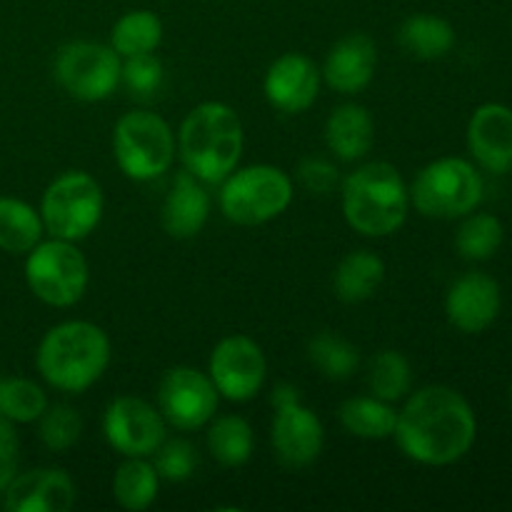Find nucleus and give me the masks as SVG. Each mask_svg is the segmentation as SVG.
<instances>
[{"label": "nucleus", "mask_w": 512, "mask_h": 512, "mask_svg": "<svg viewBox=\"0 0 512 512\" xmlns=\"http://www.w3.org/2000/svg\"><path fill=\"white\" fill-rule=\"evenodd\" d=\"M393 435L405 458L443 468L470 453L478 435V420L458 390L428 385L410 395L403 410H398Z\"/></svg>", "instance_id": "nucleus-1"}, {"label": "nucleus", "mask_w": 512, "mask_h": 512, "mask_svg": "<svg viewBox=\"0 0 512 512\" xmlns=\"http://www.w3.org/2000/svg\"><path fill=\"white\" fill-rule=\"evenodd\" d=\"M35 365L50 388L78 395L98 383L110 365V340L88 320H65L43 335Z\"/></svg>", "instance_id": "nucleus-2"}, {"label": "nucleus", "mask_w": 512, "mask_h": 512, "mask_svg": "<svg viewBox=\"0 0 512 512\" xmlns=\"http://www.w3.org/2000/svg\"><path fill=\"white\" fill-rule=\"evenodd\" d=\"M245 135L238 113L225 103H200L180 125L178 153L200 183L218 185L238 168Z\"/></svg>", "instance_id": "nucleus-3"}, {"label": "nucleus", "mask_w": 512, "mask_h": 512, "mask_svg": "<svg viewBox=\"0 0 512 512\" xmlns=\"http://www.w3.org/2000/svg\"><path fill=\"white\" fill-rule=\"evenodd\" d=\"M410 210V190L390 163H365L345 178L343 215L355 233L385 238L403 228Z\"/></svg>", "instance_id": "nucleus-4"}, {"label": "nucleus", "mask_w": 512, "mask_h": 512, "mask_svg": "<svg viewBox=\"0 0 512 512\" xmlns=\"http://www.w3.org/2000/svg\"><path fill=\"white\" fill-rule=\"evenodd\" d=\"M483 175L465 158H440L425 165L410 188V205L438 220L465 218L483 200Z\"/></svg>", "instance_id": "nucleus-5"}, {"label": "nucleus", "mask_w": 512, "mask_h": 512, "mask_svg": "<svg viewBox=\"0 0 512 512\" xmlns=\"http://www.w3.org/2000/svg\"><path fill=\"white\" fill-rule=\"evenodd\" d=\"M115 163L125 178L148 183L168 173L175 160V138L170 125L148 110H130L113 130Z\"/></svg>", "instance_id": "nucleus-6"}, {"label": "nucleus", "mask_w": 512, "mask_h": 512, "mask_svg": "<svg viewBox=\"0 0 512 512\" xmlns=\"http://www.w3.org/2000/svg\"><path fill=\"white\" fill-rule=\"evenodd\" d=\"M293 180L275 165L233 170L220 188V210L235 225H263L293 203Z\"/></svg>", "instance_id": "nucleus-7"}, {"label": "nucleus", "mask_w": 512, "mask_h": 512, "mask_svg": "<svg viewBox=\"0 0 512 512\" xmlns=\"http://www.w3.org/2000/svg\"><path fill=\"white\" fill-rule=\"evenodd\" d=\"M103 208V188L98 180L85 170H68L45 188L40 218L53 238L78 243L98 228Z\"/></svg>", "instance_id": "nucleus-8"}, {"label": "nucleus", "mask_w": 512, "mask_h": 512, "mask_svg": "<svg viewBox=\"0 0 512 512\" xmlns=\"http://www.w3.org/2000/svg\"><path fill=\"white\" fill-rule=\"evenodd\" d=\"M88 260L70 240H40L25 260V283L40 303L70 308L88 288Z\"/></svg>", "instance_id": "nucleus-9"}, {"label": "nucleus", "mask_w": 512, "mask_h": 512, "mask_svg": "<svg viewBox=\"0 0 512 512\" xmlns=\"http://www.w3.org/2000/svg\"><path fill=\"white\" fill-rule=\"evenodd\" d=\"M123 60L113 45L73 40L63 45L55 58V78L68 95L83 103L110 98L120 85Z\"/></svg>", "instance_id": "nucleus-10"}, {"label": "nucleus", "mask_w": 512, "mask_h": 512, "mask_svg": "<svg viewBox=\"0 0 512 512\" xmlns=\"http://www.w3.org/2000/svg\"><path fill=\"white\" fill-rule=\"evenodd\" d=\"M220 393L208 373L190 365L165 370L158 385V410L175 430H198L215 418Z\"/></svg>", "instance_id": "nucleus-11"}, {"label": "nucleus", "mask_w": 512, "mask_h": 512, "mask_svg": "<svg viewBox=\"0 0 512 512\" xmlns=\"http://www.w3.org/2000/svg\"><path fill=\"white\" fill-rule=\"evenodd\" d=\"M208 375L230 403H248L260 393L268 375L263 348L248 335H228L210 353Z\"/></svg>", "instance_id": "nucleus-12"}, {"label": "nucleus", "mask_w": 512, "mask_h": 512, "mask_svg": "<svg viewBox=\"0 0 512 512\" xmlns=\"http://www.w3.org/2000/svg\"><path fill=\"white\" fill-rule=\"evenodd\" d=\"M165 418L145 400L123 395L105 408L103 433L110 448L125 458H150L165 443Z\"/></svg>", "instance_id": "nucleus-13"}, {"label": "nucleus", "mask_w": 512, "mask_h": 512, "mask_svg": "<svg viewBox=\"0 0 512 512\" xmlns=\"http://www.w3.org/2000/svg\"><path fill=\"white\" fill-rule=\"evenodd\" d=\"M275 458L285 468H308L323 453L325 430L318 415L303 403H290L283 408H275L273 428H270Z\"/></svg>", "instance_id": "nucleus-14"}, {"label": "nucleus", "mask_w": 512, "mask_h": 512, "mask_svg": "<svg viewBox=\"0 0 512 512\" xmlns=\"http://www.w3.org/2000/svg\"><path fill=\"white\" fill-rule=\"evenodd\" d=\"M503 305L498 280L485 273H465L455 280L445 298L450 325L465 335H478L495 323Z\"/></svg>", "instance_id": "nucleus-15"}, {"label": "nucleus", "mask_w": 512, "mask_h": 512, "mask_svg": "<svg viewBox=\"0 0 512 512\" xmlns=\"http://www.w3.org/2000/svg\"><path fill=\"white\" fill-rule=\"evenodd\" d=\"M263 90L268 103L275 110L288 115H298L308 110L318 100L320 70L308 55L285 53L268 68L263 80Z\"/></svg>", "instance_id": "nucleus-16"}, {"label": "nucleus", "mask_w": 512, "mask_h": 512, "mask_svg": "<svg viewBox=\"0 0 512 512\" xmlns=\"http://www.w3.org/2000/svg\"><path fill=\"white\" fill-rule=\"evenodd\" d=\"M3 493L8 512H68L78 498L73 478L58 468H35L13 475Z\"/></svg>", "instance_id": "nucleus-17"}, {"label": "nucleus", "mask_w": 512, "mask_h": 512, "mask_svg": "<svg viewBox=\"0 0 512 512\" xmlns=\"http://www.w3.org/2000/svg\"><path fill=\"white\" fill-rule=\"evenodd\" d=\"M468 148L490 173H512V110L508 105L485 103L475 110L468 123Z\"/></svg>", "instance_id": "nucleus-18"}, {"label": "nucleus", "mask_w": 512, "mask_h": 512, "mask_svg": "<svg viewBox=\"0 0 512 512\" xmlns=\"http://www.w3.org/2000/svg\"><path fill=\"white\" fill-rule=\"evenodd\" d=\"M378 68V48L365 33H350L330 48L323 65V78L335 93L355 95L368 88Z\"/></svg>", "instance_id": "nucleus-19"}, {"label": "nucleus", "mask_w": 512, "mask_h": 512, "mask_svg": "<svg viewBox=\"0 0 512 512\" xmlns=\"http://www.w3.org/2000/svg\"><path fill=\"white\" fill-rule=\"evenodd\" d=\"M210 215V195L195 175L188 170L175 175L168 195L160 208L163 230L175 240L195 238L205 228Z\"/></svg>", "instance_id": "nucleus-20"}, {"label": "nucleus", "mask_w": 512, "mask_h": 512, "mask_svg": "<svg viewBox=\"0 0 512 512\" xmlns=\"http://www.w3.org/2000/svg\"><path fill=\"white\" fill-rule=\"evenodd\" d=\"M375 143V123L368 108L358 103L338 105L325 123V145L338 160L365 158Z\"/></svg>", "instance_id": "nucleus-21"}, {"label": "nucleus", "mask_w": 512, "mask_h": 512, "mask_svg": "<svg viewBox=\"0 0 512 512\" xmlns=\"http://www.w3.org/2000/svg\"><path fill=\"white\" fill-rule=\"evenodd\" d=\"M383 280L385 263L380 260V255L370 253V250H355V253L345 255L335 268L333 290L338 300L355 305L373 298Z\"/></svg>", "instance_id": "nucleus-22"}, {"label": "nucleus", "mask_w": 512, "mask_h": 512, "mask_svg": "<svg viewBox=\"0 0 512 512\" xmlns=\"http://www.w3.org/2000/svg\"><path fill=\"white\" fill-rule=\"evenodd\" d=\"M45 225L40 210L25 200L0 198V250L10 255L30 253L43 240Z\"/></svg>", "instance_id": "nucleus-23"}, {"label": "nucleus", "mask_w": 512, "mask_h": 512, "mask_svg": "<svg viewBox=\"0 0 512 512\" xmlns=\"http://www.w3.org/2000/svg\"><path fill=\"white\" fill-rule=\"evenodd\" d=\"M398 40L405 53L420 60H438L453 50L455 30L440 15L418 13L410 15L398 30Z\"/></svg>", "instance_id": "nucleus-24"}, {"label": "nucleus", "mask_w": 512, "mask_h": 512, "mask_svg": "<svg viewBox=\"0 0 512 512\" xmlns=\"http://www.w3.org/2000/svg\"><path fill=\"white\" fill-rule=\"evenodd\" d=\"M395 423H398V410L393 408V403H385L375 395H358L340 405V425L355 438H393Z\"/></svg>", "instance_id": "nucleus-25"}, {"label": "nucleus", "mask_w": 512, "mask_h": 512, "mask_svg": "<svg viewBox=\"0 0 512 512\" xmlns=\"http://www.w3.org/2000/svg\"><path fill=\"white\" fill-rule=\"evenodd\" d=\"M160 490V475L148 458H125L113 475V495L120 508L148 510Z\"/></svg>", "instance_id": "nucleus-26"}, {"label": "nucleus", "mask_w": 512, "mask_h": 512, "mask_svg": "<svg viewBox=\"0 0 512 512\" xmlns=\"http://www.w3.org/2000/svg\"><path fill=\"white\" fill-rule=\"evenodd\" d=\"M255 448L253 428L240 415H220L208 428V450L223 468H240Z\"/></svg>", "instance_id": "nucleus-27"}, {"label": "nucleus", "mask_w": 512, "mask_h": 512, "mask_svg": "<svg viewBox=\"0 0 512 512\" xmlns=\"http://www.w3.org/2000/svg\"><path fill=\"white\" fill-rule=\"evenodd\" d=\"M160 40H163V23L150 10H130L113 25L110 33V45L120 58L153 53Z\"/></svg>", "instance_id": "nucleus-28"}, {"label": "nucleus", "mask_w": 512, "mask_h": 512, "mask_svg": "<svg viewBox=\"0 0 512 512\" xmlns=\"http://www.w3.org/2000/svg\"><path fill=\"white\" fill-rule=\"evenodd\" d=\"M413 388V368L398 350H380L368 365V390L385 403H398Z\"/></svg>", "instance_id": "nucleus-29"}, {"label": "nucleus", "mask_w": 512, "mask_h": 512, "mask_svg": "<svg viewBox=\"0 0 512 512\" xmlns=\"http://www.w3.org/2000/svg\"><path fill=\"white\" fill-rule=\"evenodd\" d=\"M308 358L328 380H348L360 365V350L333 330L313 335L308 343Z\"/></svg>", "instance_id": "nucleus-30"}, {"label": "nucleus", "mask_w": 512, "mask_h": 512, "mask_svg": "<svg viewBox=\"0 0 512 512\" xmlns=\"http://www.w3.org/2000/svg\"><path fill=\"white\" fill-rule=\"evenodd\" d=\"M505 240L503 223L490 213L465 215L455 235V248L465 260H490Z\"/></svg>", "instance_id": "nucleus-31"}, {"label": "nucleus", "mask_w": 512, "mask_h": 512, "mask_svg": "<svg viewBox=\"0 0 512 512\" xmlns=\"http://www.w3.org/2000/svg\"><path fill=\"white\" fill-rule=\"evenodd\" d=\"M48 408V395L28 378L0 380V415L10 423H35Z\"/></svg>", "instance_id": "nucleus-32"}, {"label": "nucleus", "mask_w": 512, "mask_h": 512, "mask_svg": "<svg viewBox=\"0 0 512 512\" xmlns=\"http://www.w3.org/2000/svg\"><path fill=\"white\" fill-rule=\"evenodd\" d=\"M38 420L40 440L53 453H68L83 435V418L70 405H53V408L48 405Z\"/></svg>", "instance_id": "nucleus-33"}, {"label": "nucleus", "mask_w": 512, "mask_h": 512, "mask_svg": "<svg viewBox=\"0 0 512 512\" xmlns=\"http://www.w3.org/2000/svg\"><path fill=\"white\" fill-rule=\"evenodd\" d=\"M195 468H198V455L188 440H168L155 450V470H158L160 480L185 483L193 478Z\"/></svg>", "instance_id": "nucleus-34"}, {"label": "nucleus", "mask_w": 512, "mask_h": 512, "mask_svg": "<svg viewBox=\"0 0 512 512\" xmlns=\"http://www.w3.org/2000/svg\"><path fill=\"white\" fill-rule=\"evenodd\" d=\"M120 80L133 95L148 98V95L158 93V88L163 85V63L153 53L130 55L120 70Z\"/></svg>", "instance_id": "nucleus-35"}, {"label": "nucleus", "mask_w": 512, "mask_h": 512, "mask_svg": "<svg viewBox=\"0 0 512 512\" xmlns=\"http://www.w3.org/2000/svg\"><path fill=\"white\" fill-rule=\"evenodd\" d=\"M298 180L308 193L328 195L338 185V168L323 158H305L298 168Z\"/></svg>", "instance_id": "nucleus-36"}, {"label": "nucleus", "mask_w": 512, "mask_h": 512, "mask_svg": "<svg viewBox=\"0 0 512 512\" xmlns=\"http://www.w3.org/2000/svg\"><path fill=\"white\" fill-rule=\"evenodd\" d=\"M15 453H18V433H15V423H10L5 415H0V490L13 480Z\"/></svg>", "instance_id": "nucleus-37"}, {"label": "nucleus", "mask_w": 512, "mask_h": 512, "mask_svg": "<svg viewBox=\"0 0 512 512\" xmlns=\"http://www.w3.org/2000/svg\"><path fill=\"white\" fill-rule=\"evenodd\" d=\"M298 400H300L298 388H295V385H288V383L275 385L273 395H270V403H273V408H283V405L298 403Z\"/></svg>", "instance_id": "nucleus-38"}, {"label": "nucleus", "mask_w": 512, "mask_h": 512, "mask_svg": "<svg viewBox=\"0 0 512 512\" xmlns=\"http://www.w3.org/2000/svg\"><path fill=\"white\" fill-rule=\"evenodd\" d=\"M510 408H512V388H510Z\"/></svg>", "instance_id": "nucleus-39"}]
</instances>
